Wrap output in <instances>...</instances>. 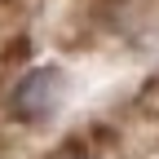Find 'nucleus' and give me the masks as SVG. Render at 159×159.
<instances>
[{"instance_id":"f257e3e1","label":"nucleus","mask_w":159,"mask_h":159,"mask_svg":"<svg viewBox=\"0 0 159 159\" xmlns=\"http://www.w3.org/2000/svg\"><path fill=\"white\" fill-rule=\"evenodd\" d=\"M57 84H62V80H57V71H49V66L27 71L22 80H18L13 97H9V111H13L18 119H27V124L44 119V115L53 111V102H57V93H62Z\"/></svg>"}]
</instances>
